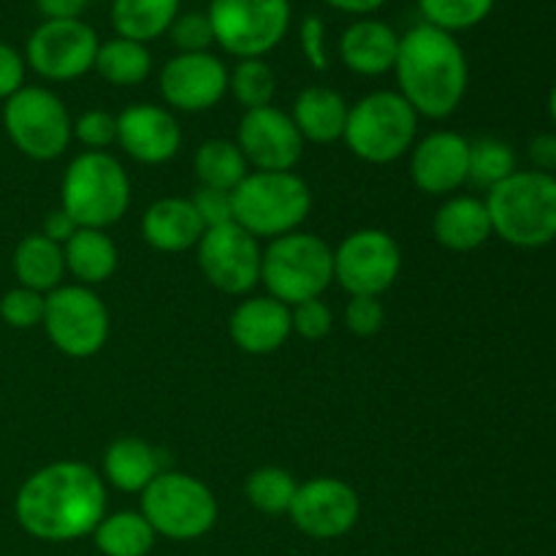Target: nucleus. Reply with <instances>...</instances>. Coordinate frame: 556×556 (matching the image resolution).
I'll return each mask as SVG.
<instances>
[{
	"mask_svg": "<svg viewBox=\"0 0 556 556\" xmlns=\"http://www.w3.org/2000/svg\"><path fill=\"white\" fill-rule=\"evenodd\" d=\"M168 38L179 52H210V47L215 43L210 16L201 11H188V14L179 11L174 25L168 27Z\"/></svg>",
	"mask_w": 556,
	"mask_h": 556,
	"instance_id": "e433bc0d",
	"label": "nucleus"
},
{
	"mask_svg": "<svg viewBox=\"0 0 556 556\" xmlns=\"http://www.w3.org/2000/svg\"><path fill=\"white\" fill-rule=\"evenodd\" d=\"M163 451L152 448L139 438H119L103 454V478L114 489L128 494H141L163 470Z\"/></svg>",
	"mask_w": 556,
	"mask_h": 556,
	"instance_id": "393cba45",
	"label": "nucleus"
},
{
	"mask_svg": "<svg viewBox=\"0 0 556 556\" xmlns=\"http://www.w3.org/2000/svg\"><path fill=\"white\" fill-rule=\"evenodd\" d=\"M470 141L454 130H434L413 147L410 177L421 193L451 195L467 185Z\"/></svg>",
	"mask_w": 556,
	"mask_h": 556,
	"instance_id": "a211bd4d",
	"label": "nucleus"
},
{
	"mask_svg": "<svg viewBox=\"0 0 556 556\" xmlns=\"http://www.w3.org/2000/svg\"><path fill=\"white\" fill-rule=\"evenodd\" d=\"M96 27L85 20H43L25 43L27 68L47 81H74L96 68Z\"/></svg>",
	"mask_w": 556,
	"mask_h": 556,
	"instance_id": "f8f14e48",
	"label": "nucleus"
},
{
	"mask_svg": "<svg viewBox=\"0 0 556 556\" xmlns=\"http://www.w3.org/2000/svg\"><path fill=\"white\" fill-rule=\"evenodd\" d=\"M288 516L302 535L315 541H334L358 525L362 500L356 489L340 478H313L299 483Z\"/></svg>",
	"mask_w": 556,
	"mask_h": 556,
	"instance_id": "2eb2a0df",
	"label": "nucleus"
},
{
	"mask_svg": "<svg viewBox=\"0 0 556 556\" xmlns=\"http://www.w3.org/2000/svg\"><path fill=\"white\" fill-rule=\"evenodd\" d=\"M418 14L424 25H432L438 30L465 33L489 20L497 0H416Z\"/></svg>",
	"mask_w": 556,
	"mask_h": 556,
	"instance_id": "473e14b6",
	"label": "nucleus"
},
{
	"mask_svg": "<svg viewBox=\"0 0 556 556\" xmlns=\"http://www.w3.org/2000/svg\"><path fill=\"white\" fill-rule=\"evenodd\" d=\"M204 231L206 226L193 201L179 195L155 201L141 217V237L161 253H185L201 242Z\"/></svg>",
	"mask_w": 556,
	"mask_h": 556,
	"instance_id": "4be33fe9",
	"label": "nucleus"
},
{
	"mask_svg": "<svg viewBox=\"0 0 556 556\" xmlns=\"http://www.w3.org/2000/svg\"><path fill=\"white\" fill-rule=\"evenodd\" d=\"M548 114H552V123L556 128V85L552 87V92H548Z\"/></svg>",
	"mask_w": 556,
	"mask_h": 556,
	"instance_id": "09e8293b",
	"label": "nucleus"
},
{
	"mask_svg": "<svg viewBox=\"0 0 556 556\" xmlns=\"http://www.w3.org/2000/svg\"><path fill=\"white\" fill-rule=\"evenodd\" d=\"M514 172H519V157L516 150L503 139L483 136V139L470 141V174L467 182L476 188L492 190L494 185L505 182Z\"/></svg>",
	"mask_w": 556,
	"mask_h": 556,
	"instance_id": "2f4dec72",
	"label": "nucleus"
},
{
	"mask_svg": "<svg viewBox=\"0 0 556 556\" xmlns=\"http://www.w3.org/2000/svg\"><path fill=\"white\" fill-rule=\"evenodd\" d=\"M3 128L11 144L30 161H54L74 139V119L58 92L25 85L5 101Z\"/></svg>",
	"mask_w": 556,
	"mask_h": 556,
	"instance_id": "9d476101",
	"label": "nucleus"
},
{
	"mask_svg": "<svg viewBox=\"0 0 556 556\" xmlns=\"http://www.w3.org/2000/svg\"><path fill=\"white\" fill-rule=\"evenodd\" d=\"M418 134V114L396 90H375L348 109V150L364 163H394L413 150Z\"/></svg>",
	"mask_w": 556,
	"mask_h": 556,
	"instance_id": "423d86ee",
	"label": "nucleus"
},
{
	"mask_svg": "<svg viewBox=\"0 0 556 556\" xmlns=\"http://www.w3.org/2000/svg\"><path fill=\"white\" fill-rule=\"evenodd\" d=\"M432 231L445 250L454 253L478 250L494 237L486 201L476 195H451L434 215Z\"/></svg>",
	"mask_w": 556,
	"mask_h": 556,
	"instance_id": "5701e85b",
	"label": "nucleus"
},
{
	"mask_svg": "<svg viewBox=\"0 0 556 556\" xmlns=\"http://www.w3.org/2000/svg\"><path fill=\"white\" fill-rule=\"evenodd\" d=\"M348 103L337 90L324 85L304 87L291 109V119L304 141L334 144L342 139L348 123Z\"/></svg>",
	"mask_w": 556,
	"mask_h": 556,
	"instance_id": "b1692460",
	"label": "nucleus"
},
{
	"mask_svg": "<svg viewBox=\"0 0 556 556\" xmlns=\"http://www.w3.org/2000/svg\"><path fill=\"white\" fill-rule=\"evenodd\" d=\"M402 271V248L389 231L358 228L334 250V280L351 296H383Z\"/></svg>",
	"mask_w": 556,
	"mask_h": 556,
	"instance_id": "ddd939ff",
	"label": "nucleus"
},
{
	"mask_svg": "<svg viewBox=\"0 0 556 556\" xmlns=\"http://www.w3.org/2000/svg\"><path fill=\"white\" fill-rule=\"evenodd\" d=\"M43 307H47V296L30 288H11L0 299V318L11 326V329H33L43 320Z\"/></svg>",
	"mask_w": 556,
	"mask_h": 556,
	"instance_id": "c9c22d12",
	"label": "nucleus"
},
{
	"mask_svg": "<svg viewBox=\"0 0 556 556\" xmlns=\"http://www.w3.org/2000/svg\"><path fill=\"white\" fill-rule=\"evenodd\" d=\"M527 155H530L535 172L556 177V134H538L527 147Z\"/></svg>",
	"mask_w": 556,
	"mask_h": 556,
	"instance_id": "c03bdc74",
	"label": "nucleus"
},
{
	"mask_svg": "<svg viewBox=\"0 0 556 556\" xmlns=\"http://www.w3.org/2000/svg\"><path fill=\"white\" fill-rule=\"evenodd\" d=\"M14 275L22 288H30L38 293H52L60 288L65 277V255L63 244L52 242L43 233H27L14 250Z\"/></svg>",
	"mask_w": 556,
	"mask_h": 556,
	"instance_id": "bb28decb",
	"label": "nucleus"
},
{
	"mask_svg": "<svg viewBox=\"0 0 556 556\" xmlns=\"http://www.w3.org/2000/svg\"><path fill=\"white\" fill-rule=\"evenodd\" d=\"M233 223L255 239L299 231L313 210L309 185L293 172H250L231 193Z\"/></svg>",
	"mask_w": 556,
	"mask_h": 556,
	"instance_id": "20e7f679",
	"label": "nucleus"
},
{
	"mask_svg": "<svg viewBox=\"0 0 556 556\" xmlns=\"http://www.w3.org/2000/svg\"><path fill=\"white\" fill-rule=\"evenodd\" d=\"M141 516L155 535L168 541H199L215 527L217 500L212 489L195 476L163 470L141 492Z\"/></svg>",
	"mask_w": 556,
	"mask_h": 556,
	"instance_id": "6e6552de",
	"label": "nucleus"
},
{
	"mask_svg": "<svg viewBox=\"0 0 556 556\" xmlns=\"http://www.w3.org/2000/svg\"><path fill=\"white\" fill-rule=\"evenodd\" d=\"M90 5V0H36V9L43 20H79L81 11Z\"/></svg>",
	"mask_w": 556,
	"mask_h": 556,
	"instance_id": "49530a36",
	"label": "nucleus"
},
{
	"mask_svg": "<svg viewBox=\"0 0 556 556\" xmlns=\"http://www.w3.org/2000/svg\"><path fill=\"white\" fill-rule=\"evenodd\" d=\"M228 92H233L239 106H244V112L261 106H271L277 92V74L264 58L253 60H239L233 65L231 76H228Z\"/></svg>",
	"mask_w": 556,
	"mask_h": 556,
	"instance_id": "f704fd0d",
	"label": "nucleus"
},
{
	"mask_svg": "<svg viewBox=\"0 0 556 556\" xmlns=\"http://www.w3.org/2000/svg\"><path fill=\"white\" fill-rule=\"evenodd\" d=\"M60 210L79 228H109L130 206V179L123 163L109 152H81L68 163L60 185Z\"/></svg>",
	"mask_w": 556,
	"mask_h": 556,
	"instance_id": "39448f33",
	"label": "nucleus"
},
{
	"mask_svg": "<svg viewBox=\"0 0 556 556\" xmlns=\"http://www.w3.org/2000/svg\"><path fill=\"white\" fill-rule=\"evenodd\" d=\"M228 65L212 52H177L157 76L163 101L177 112L199 114L228 96Z\"/></svg>",
	"mask_w": 556,
	"mask_h": 556,
	"instance_id": "dca6fc26",
	"label": "nucleus"
},
{
	"mask_svg": "<svg viewBox=\"0 0 556 556\" xmlns=\"http://www.w3.org/2000/svg\"><path fill=\"white\" fill-rule=\"evenodd\" d=\"M492 231L521 250L546 248L556 239V177L530 168L514 172L486 190Z\"/></svg>",
	"mask_w": 556,
	"mask_h": 556,
	"instance_id": "7ed1b4c3",
	"label": "nucleus"
},
{
	"mask_svg": "<svg viewBox=\"0 0 556 556\" xmlns=\"http://www.w3.org/2000/svg\"><path fill=\"white\" fill-rule=\"evenodd\" d=\"M386 309L378 296H351L345 307V326L356 337H372L383 329Z\"/></svg>",
	"mask_w": 556,
	"mask_h": 556,
	"instance_id": "ea45409f",
	"label": "nucleus"
},
{
	"mask_svg": "<svg viewBox=\"0 0 556 556\" xmlns=\"http://www.w3.org/2000/svg\"><path fill=\"white\" fill-rule=\"evenodd\" d=\"M396 52H400V33L383 20L358 16L356 22L342 30L340 58L348 71L358 76H383L394 71Z\"/></svg>",
	"mask_w": 556,
	"mask_h": 556,
	"instance_id": "412c9836",
	"label": "nucleus"
},
{
	"mask_svg": "<svg viewBox=\"0 0 556 556\" xmlns=\"http://www.w3.org/2000/svg\"><path fill=\"white\" fill-rule=\"evenodd\" d=\"M215 43L237 60L266 58L291 30V0H210Z\"/></svg>",
	"mask_w": 556,
	"mask_h": 556,
	"instance_id": "1a4fd4ad",
	"label": "nucleus"
},
{
	"mask_svg": "<svg viewBox=\"0 0 556 556\" xmlns=\"http://www.w3.org/2000/svg\"><path fill=\"white\" fill-rule=\"evenodd\" d=\"M296 478L282 467H261V470L250 472L248 483H244L248 503L266 516L288 514L293 497H296Z\"/></svg>",
	"mask_w": 556,
	"mask_h": 556,
	"instance_id": "72a5a7b5",
	"label": "nucleus"
},
{
	"mask_svg": "<svg viewBox=\"0 0 556 556\" xmlns=\"http://www.w3.org/2000/svg\"><path fill=\"white\" fill-rule=\"evenodd\" d=\"M291 326L302 340H324L331 331V326H334V313L320 299H309V302L291 307Z\"/></svg>",
	"mask_w": 556,
	"mask_h": 556,
	"instance_id": "58836bf2",
	"label": "nucleus"
},
{
	"mask_svg": "<svg viewBox=\"0 0 556 556\" xmlns=\"http://www.w3.org/2000/svg\"><path fill=\"white\" fill-rule=\"evenodd\" d=\"M195 174H199L201 188H215L233 193L237 185L250 174L248 161L237 141L228 139H210L195 150L193 157Z\"/></svg>",
	"mask_w": 556,
	"mask_h": 556,
	"instance_id": "7c9ffc66",
	"label": "nucleus"
},
{
	"mask_svg": "<svg viewBox=\"0 0 556 556\" xmlns=\"http://www.w3.org/2000/svg\"><path fill=\"white\" fill-rule=\"evenodd\" d=\"M400 96L418 117L445 119L462 106L470 85V63L451 33L418 22L400 36L394 63Z\"/></svg>",
	"mask_w": 556,
	"mask_h": 556,
	"instance_id": "f03ea898",
	"label": "nucleus"
},
{
	"mask_svg": "<svg viewBox=\"0 0 556 556\" xmlns=\"http://www.w3.org/2000/svg\"><path fill=\"white\" fill-rule=\"evenodd\" d=\"M199 250V266L206 282L228 296H244L261 282V250L258 239L250 237L237 223L206 228Z\"/></svg>",
	"mask_w": 556,
	"mask_h": 556,
	"instance_id": "4468645a",
	"label": "nucleus"
},
{
	"mask_svg": "<svg viewBox=\"0 0 556 556\" xmlns=\"http://www.w3.org/2000/svg\"><path fill=\"white\" fill-rule=\"evenodd\" d=\"M299 43H302V52L307 58V63L315 71L329 68V49H326V25L320 16L309 14L304 16L302 25H299Z\"/></svg>",
	"mask_w": 556,
	"mask_h": 556,
	"instance_id": "79ce46f5",
	"label": "nucleus"
},
{
	"mask_svg": "<svg viewBox=\"0 0 556 556\" xmlns=\"http://www.w3.org/2000/svg\"><path fill=\"white\" fill-rule=\"evenodd\" d=\"M92 71L114 87H134L150 76L152 54L147 43L114 36L109 41H101Z\"/></svg>",
	"mask_w": 556,
	"mask_h": 556,
	"instance_id": "c756f323",
	"label": "nucleus"
},
{
	"mask_svg": "<svg viewBox=\"0 0 556 556\" xmlns=\"http://www.w3.org/2000/svg\"><path fill=\"white\" fill-rule=\"evenodd\" d=\"M261 282L271 299L288 307L320 299L334 282V250L307 231L271 239L261 258Z\"/></svg>",
	"mask_w": 556,
	"mask_h": 556,
	"instance_id": "0eeeda50",
	"label": "nucleus"
},
{
	"mask_svg": "<svg viewBox=\"0 0 556 556\" xmlns=\"http://www.w3.org/2000/svg\"><path fill=\"white\" fill-rule=\"evenodd\" d=\"M117 144L144 166L172 161L182 147V128L168 109L134 103L117 114Z\"/></svg>",
	"mask_w": 556,
	"mask_h": 556,
	"instance_id": "6ab92c4d",
	"label": "nucleus"
},
{
	"mask_svg": "<svg viewBox=\"0 0 556 556\" xmlns=\"http://www.w3.org/2000/svg\"><path fill=\"white\" fill-rule=\"evenodd\" d=\"M76 231H79V226H76V220L65 210H52L47 217H43L41 233L47 239H52V242L65 244Z\"/></svg>",
	"mask_w": 556,
	"mask_h": 556,
	"instance_id": "a18cd8bd",
	"label": "nucleus"
},
{
	"mask_svg": "<svg viewBox=\"0 0 556 556\" xmlns=\"http://www.w3.org/2000/svg\"><path fill=\"white\" fill-rule=\"evenodd\" d=\"M182 0H112V27L119 38L150 43L166 36Z\"/></svg>",
	"mask_w": 556,
	"mask_h": 556,
	"instance_id": "cd10ccee",
	"label": "nucleus"
},
{
	"mask_svg": "<svg viewBox=\"0 0 556 556\" xmlns=\"http://www.w3.org/2000/svg\"><path fill=\"white\" fill-rule=\"evenodd\" d=\"M155 530L141 510H119L103 516L92 532V543L103 556H147L155 548Z\"/></svg>",
	"mask_w": 556,
	"mask_h": 556,
	"instance_id": "c85d7f7f",
	"label": "nucleus"
},
{
	"mask_svg": "<svg viewBox=\"0 0 556 556\" xmlns=\"http://www.w3.org/2000/svg\"><path fill=\"white\" fill-rule=\"evenodd\" d=\"M237 147L255 172H293L302 161L304 139L291 114L277 106H261L239 119Z\"/></svg>",
	"mask_w": 556,
	"mask_h": 556,
	"instance_id": "f3484780",
	"label": "nucleus"
},
{
	"mask_svg": "<svg viewBox=\"0 0 556 556\" xmlns=\"http://www.w3.org/2000/svg\"><path fill=\"white\" fill-rule=\"evenodd\" d=\"M41 326L49 342L71 358H90L109 340V309L92 288L60 286L47 293Z\"/></svg>",
	"mask_w": 556,
	"mask_h": 556,
	"instance_id": "9b49d317",
	"label": "nucleus"
},
{
	"mask_svg": "<svg viewBox=\"0 0 556 556\" xmlns=\"http://www.w3.org/2000/svg\"><path fill=\"white\" fill-rule=\"evenodd\" d=\"M25 54L11 47V43L0 41V98L3 101H9L14 92H20L25 87Z\"/></svg>",
	"mask_w": 556,
	"mask_h": 556,
	"instance_id": "37998d69",
	"label": "nucleus"
},
{
	"mask_svg": "<svg viewBox=\"0 0 556 556\" xmlns=\"http://www.w3.org/2000/svg\"><path fill=\"white\" fill-rule=\"evenodd\" d=\"M74 139L87 147V152H103L117 141V117L103 109H90L74 119Z\"/></svg>",
	"mask_w": 556,
	"mask_h": 556,
	"instance_id": "4c0bfd02",
	"label": "nucleus"
},
{
	"mask_svg": "<svg viewBox=\"0 0 556 556\" xmlns=\"http://www.w3.org/2000/svg\"><path fill=\"white\" fill-rule=\"evenodd\" d=\"M329 9L342 11V14L351 16H372L375 11H380L386 5V0H324Z\"/></svg>",
	"mask_w": 556,
	"mask_h": 556,
	"instance_id": "de8ad7c7",
	"label": "nucleus"
},
{
	"mask_svg": "<svg viewBox=\"0 0 556 556\" xmlns=\"http://www.w3.org/2000/svg\"><path fill=\"white\" fill-rule=\"evenodd\" d=\"M193 206L199 212V217L204 220L206 228L226 226L233 223V206H231V193L215 188H199L193 193Z\"/></svg>",
	"mask_w": 556,
	"mask_h": 556,
	"instance_id": "a19ab883",
	"label": "nucleus"
},
{
	"mask_svg": "<svg viewBox=\"0 0 556 556\" xmlns=\"http://www.w3.org/2000/svg\"><path fill=\"white\" fill-rule=\"evenodd\" d=\"M228 331L239 351L253 356L275 353L293 334L291 307L271 296H248L231 313Z\"/></svg>",
	"mask_w": 556,
	"mask_h": 556,
	"instance_id": "aec40b11",
	"label": "nucleus"
},
{
	"mask_svg": "<svg viewBox=\"0 0 556 556\" xmlns=\"http://www.w3.org/2000/svg\"><path fill=\"white\" fill-rule=\"evenodd\" d=\"M65 271L79 280V286H101L117 271V244L101 228H79L63 244Z\"/></svg>",
	"mask_w": 556,
	"mask_h": 556,
	"instance_id": "a878e982",
	"label": "nucleus"
},
{
	"mask_svg": "<svg viewBox=\"0 0 556 556\" xmlns=\"http://www.w3.org/2000/svg\"><path fill=\"white\" fill-rule=\"evenodd\" d=\"M14 516L36 541H79L92 535L106 516V486L90 465L52 462L22 483L14 500Z\"/></svg>",
	"mask_w": 556,
	"mask_h": 556,
	"instance_id": "f257e3e1",
	"label": "nucleus"
}]
</instances>
